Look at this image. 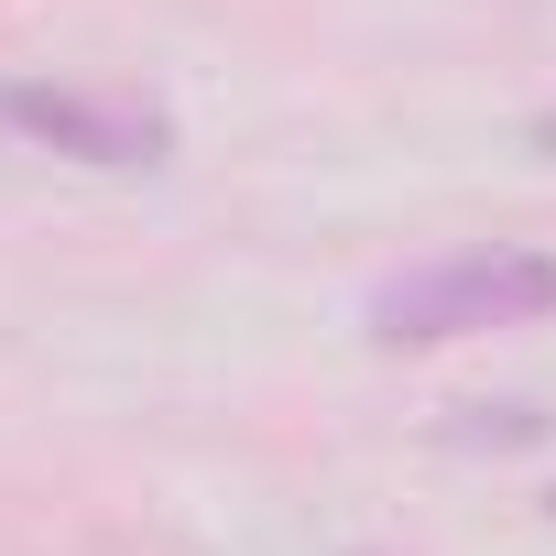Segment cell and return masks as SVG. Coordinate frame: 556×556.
Listing matches in <instances>:
<instances>
[{"mask_svg": "<svg viewBox=\"0 0 556 556\" xmlns=\"http://www.w3.org/2000/svg\"><path fill=\"white\" fill-rule=\"evenodd\" d=\"M545 142H556V121H545Z\"/></svg>", "mask_w": 556, "mask_h": 556, "instance_id": "cell-3", "label": "cell"}, {"mask_svg": "<svg viewBox=\"0 0 556 556\" xmlns=\"http://www.w3.org/2000/svg\"><path fill=\"white\" fill-rule=\"evenodd\" d=\"M0 153H55V164H99V175H131V164H164L175 153V121L153 99H121V88H0Z\"/></svg>", "mask_w": 556, "mask_h": 556, "instance_id": "cell-2", "label": "cell"}, {"mask_svg": "<svg viewBox=\"0 0 556 556\" xmlns=\"http://www.w3.org/2000/svg\"><path fill=\"white\" fill-rule=\"evenodd\" d=\"M371 339L382 350H447V339H480V328H534L556 317V251H447V262H415L393 285H371Z\"/></svg>", "mask_w": 556, "mask_h": 556, "instance_id": "cell-1", "label": "cell"}]
</instances>
